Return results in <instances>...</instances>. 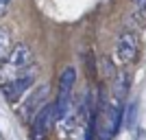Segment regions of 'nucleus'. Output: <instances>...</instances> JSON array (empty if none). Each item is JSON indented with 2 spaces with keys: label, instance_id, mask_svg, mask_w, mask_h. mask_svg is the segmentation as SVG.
I'll use <instances>...</instances> for the list:
<instances>
[{
  "label": "nucleus",
  "instance_id": "5",
  "mask_svg": "<svg viewBox=\"0 0 146 140\" xmlns=\"http://www.w3.org/2000/svg\"><path fill=\"white\" fill-rule=\"evenodd\" d=\"M55 123V103H46L37 116L31 121V138L33 140H46L50 131V125Z\"/></svg>",
  "mask_w": 146,
  "mask_h": 140
},
{
  "label": "nucleus",
  "instance_id": "9",
  "mask_svg": "<svg viewBox=\"0 0 146 140\" xmlns=\"http://www.w3.org/2000/svg\"><path fill=\"white\" fill-rule=\"evenodd\" d=\"M131 2H133L135 13H137V15L146 22V0H131Z\"/></svg>",
  "mask_w": 146,
  "mask_h": 140
},
{
  "label": "nucleus",
  "instance_id": "4",
  "mask_svg": "<svg viewBox=\"0 0 146 140\" xmlns=\"http://www.w3.org/2000/svg\"><path fill=\"white\" fill-rule=\"evenodd\" d=\"M35 77H37V70H35V66H33V68H29L24 74L15 77V79L2 81V94L7 96V101H11V103L20 101V98L29 92L31 85L35 83Z\"/></svg>",
  "mask_w": 146,
  "mask_h": 140
},
{
  "label": "nucleus",
  "instance_id": "1",
  "mask_svg": "<svg viewBox=\"0 0 146 140\" xmlns=\"http://www.w3.org/2000/svg\"><path fill=\"white\" fill-rule=\"evenodd\" d=\"M29 68H33V50L29 44H15L11 46L9 55L0 61V79L11 81L20 74H24Z\"/></svg>",
  "mask_w": 146,
  "mask_h": 140
},
{
  "label": "nucleus",
  "instance_id": "6",
  "mask_svg": "<svg viewBox=\"0 0 146 140\" xmlns=\"http://www.w3.org/2000/svg\"><path fill=\"white\" fill-rule=\"evenodd\" d=\"M105 118V138H111V136L118 131V127H120V118H122V110H120V103H111L107 105L103 110V114H98Z\"/></svg>",
  "mask_w": 146,
  "mask_h": 140
},
{
  "label": "nucleus",
  "instance_id": "7",
  "mask_svg": "<svg viewBox=\"0 0 146 140\" xmlns=\"http://www.w3.org/2000/svg\"><path fill=\"white\" fill-rule=\"evenodd\" d=\"M129 85H131V77H129L127 72H120L116 77V83H113V92H116L118 101H122V98L129 94Z\"/></svg>",
  "mask_w": 146,
  "mask_h": 140
},
{
  "label": "nucleus",
  "instance_id": "3",
  "mask_svg": "<svg viewBox=\"0 0 146 140\" xmlns=\"http://www.w3.org/2000/svg\"><path fill=\"white\" fill-rule=\"evenodd\" d=\"M48 94H50V85L48 83L37 85L31 94H24V101H22V107H20V118L24 123H31L37 116V112L48 103Z\"/></svg>",
  "mask_w": 146,
  "mask_h": 140
},
{
  "label": "nucleus",
  "instance_id": "2",
  "mask_svg": "<svg viewBox=\"0 0 146 140\" xmlns=\"http://www.w3.org/2000/svg\"><path fill=\"white\" fill-rule=\"evenodd\" d=\"M140 50H142V42H140V35L135 31H122L120 37L116 42V57L120 64H135L137 57H140Z\"/></svg>",
  "mask_w": 146,
  "mask_h": 140
},
{
  "label": "nucleus",
  "instance_id": "8",
  "mask_svg": "<svg viewBox=\"0 0 146 140\" xmlns=\"http://www.w3.org/2000/svg\"><path fill=\"white\" fill-rule=\"evenodd\" d=\"M9 50H11V37L5 29H0V61L9 55Z\"/></svg>",
  "mask_w": 146,
  "mask_h": 140
},
{
  "label": "nucleus",
  "instance_id": "10",
  "mask_svg": "<svg viewBox=\"0 0 146 140\" xmlns=\"http://www.w3.org/2000/svg\"><path fill=\"white\" fill-rule=\"evenodd\" d=\"M9 5H11V0H0V18L5 15V11L9 9Z\"/></svg>",
  "mask_w": 146,
  "mask_h": 140
}]
</instances>
